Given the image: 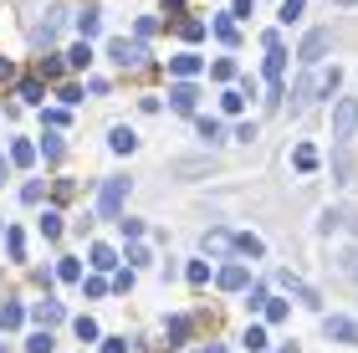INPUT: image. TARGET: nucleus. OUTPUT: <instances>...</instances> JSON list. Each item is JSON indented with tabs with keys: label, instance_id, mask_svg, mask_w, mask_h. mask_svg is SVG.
I'll return each instance as SVG.
<instances>
[{
	"label": "nucleus",
	"instance_id": "1",
	"mask_svg": "<svg viewBox=\"0 0 358 353\" xmlns=\"http://www.w3.org/2000/svg\"><path fill=\"white\" fill-rule=\"evenodd\" d=\"M353 118L358 108L353 103H338V118H333V174L348 180V149H353Z\"/></svg>",
	"mask_w": 358,
	"mask_h": 353
},
{
	"label": "nucleus",
	"instance_id": "2",
	"mask_svg": "<svg viewBox=\"0 0 358 353\" xmlns=\"http://www.w3.org/2000/svg\"><path fill=\"white\" fill-rule=\"evenodd\" d=\"M123 200H128V180H123V174L103 180V195H97V220H123Z\"/></svg>",
	"mask_w": 358,
	"mask_h": 353
},
{
	"label": "nucleus",
	"instance_id": "3",
	"mask_svg": "<svg viewBox=\"0 0 358 353\" xmlns=\"http://www.w3.org/2000/svg\"><path fill=\"white\" fill-rule=\"evenodd\" d=\"M328 46H333V31H307V41H302L297 62H302V67H317V62L328 57Z\"/></svg>",
	"mask_w": 358,
	"mask_h": 353
},
{
	"label": "nucleus",
	"instance_id": "4",
	"mask_svg": "<svg viewBox=\"0 0 358 353\" xmlns=\"http://www.w3.org/2000/svg\"><path fill=\"white\" fill-rule=\"evenodd\" d=\"M108 62H118V67H138V62H143V41L113 36V41H108Z\"/></svg>",
	"mask_w": 358,
	"mask_h": 353
},
{
	"label": "nucleus",
	"instance_id": "5",
	"mask_svg": "<svg viewBox=\"0 0 358 353\" xmlns=\"http://www.w3.org/2000/svg\"><path fill=\"white\" fill-rule=\"evenodd\" d=\"M276 282H282L287 292H292V297L302 302V308H322V297H317V292H313V287H307L302 277H292V271H276Z\"/></svg>",
	"mask_w": 358,
	"mask_h": 353
},
{
	"label": "nucleus",
	"instance_id": "6",
	"mask_svg": "<svg viewBox=\"0 0 358 353\" xmlns=\"http://www.w3.org/2000/svg\"><path fill=\"white\" fill-rule=\"evenodd\" d=\"M322 333H328V338L333 343H358V323H353V317H322Z\"/></svg>",
	"mask_w": 358,
	"mask_h": 353
},
{
	"label": "nucleus",
	"instance_id": "7",
	"mask_svg": "<svg viewBox=\"0 0 358 353\" xmlns=\"http://www.w3.org/2000/svg\"><path fill=\"white\" fill-rule=\"evenodd\" d=\"M194 98H200V92H194L189 82H174L169 87V108H174V113H194Z\"/></svg>",
	"mask_w": 358,
	"mask_h": 353
},
{
	"label": "nucleus",
	"instance_id": "8",
	"mask_svg": "<svg viewBox=\"0 0 358 353\" xmlns=\"http://www.w3.org/2000/svg\"><path fill=\"white\" fill-rule=\"evenodd\" d=\"M31 312H36V323H46V328L67 317V308H62V302H52V297H46V302H36V308H31Z\"/></svg>",
	"mask_w": 358,
	"mask_h": 353
},
{
	"label": "nucleus",
	"instance_id": "9",
	"mask_svg": "<svg viewBox=\"0 0 358 353\" xmlns=\"http://www.w3.org/2000/svg\"><path fill=\"white\" fill-rule=\"evenodd\" d=\"M215 282L225 287V292H241V287H246V282H251V271H246V266H225V271H220V277H215Z\"/></svg>",
	"mask_w": 358,
	"mask_h": 353
},
{
	"label": "nucleus",
	"instance_id": "10",
	"mask_svg": "<svg viewBox=\"0 0 358 353\" xmlns=\"http://www.w3.org/2000/svg\"><path fill=\"white\" fill-rule=\"evenodd\" d=\"M200 67H205V62H200V57H194V52H179V57L169 62V72H174V77H194V72H200Z\"/></svg>",
	"mask_w": 358,
	"mask_h": 353
},
{
	"label": "nucleus",
	"instance_id": "11",
	"mask_svg": "<svg viewBox=\"0 0 358 353\" xmlns=\"http://www.w3.org/2000/svg\"><path fill=\"white\" fill-rule=\"evenodd\" d=\"M134 143H138L134 128H113V134H108V149H113V154H134Z\"/></svg>",
	"mask_w": 358,
	"mask_h": 353
},
{
	"label": "nucleus",
	"instance_id": "12",
	"mask_svg": "<svg viewBox=\"0 0 358 353\" xmlns=\"http://www.w3.org/2000/svg\"><path fill=\"white\" fill-rule=\"evenodd\" d=\"M313 92H317V82H313V77H302V82L292 87V113H302V108L313 103Z\"/></svg>",
	"mask_w": 358,
	"mask_h": 353
},
{
	"label": "nucleus",
	"instance_id": "13",
	"mask_svg": "<svg viewBox=\"0 0 358 353\" xmlns=\"http://www.w3.org/2000/svg\"><path fill=\"white\" fill-rule=\"evenodd\" d=\"M231 246H236V236H231V231H210V236H205V251H210V256H225Z\"/></svg>",
	"mask_w": 358,
	"mask_h": 353
},
{
	"label": "nucleus",
	"instance_id": "14",
	"mask_svg": "<svg viewBox=\"0 0 358 353\" xmlns=\"http://www.w3.org/2000/svg\"><path fill=\"white\" fill-rule=\"evenodd\" d=\"M77 31H83V36L92 41L97 31H103V10H83V15H77Z\"/></svg>",
	"mask_w": 358,
	"mask_h": 353
},
{
	"label": "nucleus",
	"instance_id": "15",
	"mask_svg": "<svg viewBox=\"0 0 358 353\" xmlns=\"http://www.w3.org/2000/svg\"><path fill=\"white\" fill-rule=\"evenodd\" d=\"M57 31H62V15L46 10V21H36V41H57Z\"/></svg>",
	"mask_w": 358,
	"mask_h": 353
},
{
	"label": "nucleus",
	"instance_id": "16",
	"mask_svg": "<svg viewBox=\"0 0 358 353\" xmlns=\"http://www.w3.org/2000/svg\"><path fill=\"white\" fill-rule=\"evenodd\" d=\"M292 164H297L302 174H307V169H317V149H313V143H297V154H292Z\"/></svg>",
	"mask_w": 358,
	"mask_h": 353
},
{
	"label": "nucleus",
	"instance_id": "17",
	"mask_svg": "<svg viewBox=\"0 0 358 353\" xmlns=\"http://www.w3.org/2000/svg\"><path fill=\"white\" fill-rule=\"evenodd\" d=\"M36 226H41V236H46V240H57V236H62V215H57V210H46Z\"/></svg>",
	"mask_w": 358,
	"mask_h": 353
},
{
	"label": "nucleus",
	"instance_id": "18",
	"mask_svg": "<svg viewBox=\"0 0 358 353\" xmlns=\"http://www.w3.org/2000/svg\"><path fill=\"white\" fill-rule=\"evenodd\" d=\"M26 323V312L15 308V302H6V308H0V328H21Z\"/></svg>",
	"mask_w": 358,
	"mask_h": 353
},
{
	"label": "nucleus",
	"instance_id": "19",
	"mask_svg": "<svg viewBox=\"0 0 358 353\" xmlns=\"http://www.w3.org/2000/svg\"><path fill=\"white\" fill-rule=\"evenodd\" d=\"M87 62H92V46H87V41H83V46H72V52H67V67H77V72H83Z\"/></svg>",
	"mask_w": 358,
	"mask_h": 353
},
{
	"label": "nucleus",
	"instance_id": "20",
	"mask_svg": "<svg viewBox=\"0 0 358 353\" xmlns=\"http://www.w3.org/2000/svg\"><path fill=\"white\" fill-rule=\"evenodd\" d=\"M236 251L241 256H262L266 246H262V236H236Z\"/></svg>",
	"mask_w": 358,
	"mask_h": 353
},
{
	"label": "nucleus",
	"instance_id": "21",
	"mask_svg": "<svg viewBox=\"0 0 358 353\" xmlns=\"http://www.w3.org/2000/svg\"><path fill=\"white\" fill-rule=\"evenodd\" d=\"M200 138H205V143H215V138H225V128H220V118H200Z\"/></svg>",
	"mask_w": 358,
	"mask_h": 353
},
{
	"label": "nucleus",
	"instance_id": "22",
	"mask_svg": "<svg viewBox=\"0 0 358 353\" xmlns=\"http://www.w3.org/2000/svg\"><path fill=\"white\" fill-rule=\"evenodd\" d=\"M241 343H246L251 353H262V348H266V328H256V323H251V328H246V338H241Z\"/></svg>",
	"mask_w": 358,
	"mask_h": 353
},
{
	"label": "nucleus",
	"instance_id": "23",
	"mask_svg": "<svg viewBox=\"0 0 358 353\" xmlns=\"http://www.w3.org/2000/svg\"><path fill=\"white\" fill-rule=\"evenodd\" d=\"M36 72L46 77V82H57V77H62V62H57V57H41V62H36Z\"/></svg>",
	"mask_w": 358,
	"mask_h": 353
},
{
	"label": "nucleus",
	"instance_id": "24",
	"mask_svg": "<svg viewBox=\"0 0 358 353\" xmlns=\"http://www.w3.org/2000/svg\"><path fill=\"white\" fill-rule=\"evenodd\" d=\"M92 266H97V271H108V266H118V256H113L108 246H92Z\"/></svg>",
	"mask_w": 358,
	"mask_h": 353
},
{
	"label": "nucleus",
	"instance_id": "25",
	"mask_svg": "<svg viewBox=\"0 0 358 353\" xmlns=\"http://www.w3.org/2000/svg\"><path fill=\"white\" fill-rule=\"evenodd\" d=\"M26 353H52V333H31V338H26Z\"/></svg>",
	"mask_w": 358,
	"mask_h": 353
},
{
	"label": "nucleus",
	"instance_id": "26",
	"mask_svg": "<svg viewBox=\"0 0 358 353\" xmlns=\"http://www.w3.org/2000/svg\"><path fill=\"white\" fill-rule=\"evenodd\" d=\"M41 154H46V159H62V138L52 134V128H46V134H41Z\"/></svg>",
	"mask_w": 358,
	"mask_h": 353
},
{
	"label": "nucleus",
	"instance_id": "27",
	"mask_svg": "<svg viewBox=\"0 0 358 353\" xmlns=\"http://www.w3.org/2000/svg\"><path fill=\"white\" fill-rule=\"evenodd\" d=\"M179 36H185V41H200V36H205V21H179Z\"/></svg>",
	"mask_w": 358,
	"mask_h": 353
},
{
	"label": "nucleus",
	"instance_id": "28",
	"mask_svg": "<svg viewBox=\"0 0 358 353\" xmlns=\"http://www.w3.org/2000/svg\"><path fill=\"white\" fill-rule=\"evenodd\" d=\"M72 328H77V338H83V343H92V338H97V323H92V317H77Z\"/></svg>",
	"mask_w": 358,
	"mask_h": 353
},
{
	"label": "nucleus",
	"instance_id": "29",
	"mask_svg": "<svg viewBox=\"0 0 358 353\" xmlns=\"http://www.w3.org/2000/svg\"><path fill=\"white\" fill-rule=\"evenodd\" d=\"M41 195H46V185H41V180H31V185L21 189V200H26V205H41Z\"/></svg>",
	"mask_w": 358,
	"mask_h": 353
},
{
	"label": "nucleus",
	"instance_id": "30",
	"mask_svg": "<svg viewBox=\"0 0 358 353\" xmlns=\"http://www.w3.org/2000/svg\"><path fill=\"white\" fill-rule=\"evenodd\" d=\"M338 266H343V277L358 282V251H343V256H338Z\"/></svg>",
	"mask_w": 358,
	"mask_h": 353
},
{
	"label": "nucleus",
	"instance_id": "31",
	"mask_svg": "<svg viewBox=\"0 0 358 353\" xmlns=\"http://www.w3.org/2000/svg\"><path fill=\"white\" fill-rule=\"evenodd\" d=\"M220 108H225V113H241V108H246V92H225Z\"/></svg>",
	"mask_w": 358,
	"mask_h": 353
},
{
	"label": "nucleus",
	"instance_id": "32",
	"mask_svg": "<svg viewBox=\"0 0 358 353\" xmlns=\"http://www.w3.org/2000/svg\"><path fill=\"white\" fill-rule=\"evenodd\" d=\"M210 77H215V82H231V77H236V62H215V67H210Z\"/></svg>",
	"mask_w": 358,
	"mask_h": 353
},
{
	"label": "nucleus",
	"instance_id": "33",
	"mask_svg": "<svg viewBox=\"0 0 358 353\" xmlns=\"http://www.w3.org/2000/svg\"><path fill=\"white\" fill-rule=\"evenodd\" d=\"M10 159H15V164H31V159H36V149H31V143H10Z\"/></svg>",
	"mask_w": 358,
	"mask_h": 353
},
{
	"label": "nucleus",
	"instance_id": "34",
	"mask_svg": "<svg viewBox=\"0 0 358 353\" xmlns=\"http://www.w3.org/2000/svg\"><path fill=\"white\" fill-rule=\"evenodd\" d=\"M57 277H62V282H77V277H83V266H77V261H72V256H67V261H62V266H57Z\"/></svg>",
	"mask_w": 358,
	"mask_h": 353
},
{
	"label": "nucleus",
	"instance_id": "35",
	"mask_svg": "<svg viewBox=\"0 0 358 353\" xmlns=\"http://www.w3.org/2000/svg\"><path fill=\"white\" fill-rule=\"evenodd\" d=\"M302 6H307V0H282V21L292 26V21H297V15H302Z\"/></svg>",
	"mask_w": 358,
	"mask_h": 353
},
{
	"label": "nucleus",
	"instance_id": "36",
	"mask_svg": "<svg viewBox=\"0 0 358 353\" xmlns=\"http://www.w3.org/2000/svg\"><path fill=\"white\" fill-rule=\"evenodd\" d=\"M189 282L205 287V282H210V266H205V261H189Z\"/></svg>",
	"mask_w": 358,
	"mask_h": 353
},
{
	"label": "nucleus",
	"instance_id": "37",
	"mask_svg": "<svg viewBox=\"0 0 358 353\" xmlns=\"http://www.w3.org/2000/svg\"><path fill=\"white\" fill-rule=\"evenodd\" d=\"M108 292V282H97V277H83V297H103Z\"/></svg>",
	"mask_w": 358,
	"mask_h": 353
},
{
	"label": "nucleus",
	"instance_id": "38",
	"mask_svg": "<svg viewBox=\"0 0 358 353\" xmlns=\"http://www.w3.org/2000/svg\"><path fill=\"white\" fill-rule=\"evenodd\" d=\"M185 333H189V317H174V323H169V343H179Z\"/></svg>",
	"mask_w": 358,
	"mask_h": 353
},
{
	"label": "nucleus",
	"instance_id": "39",
	"mask_svg": "<svg viewBox=\"0 0 358 353\" xmlns=\"http://www.w3.org/2000/svg\"><path fill=\"white\" fill-rule=\"evenodd\" d=\"M215 36H220V41H236V21H225V15H220V21H215Z\"/></svg>",
	"mask_w": 358,
	"mask_h": 353
},
{
	"label": "nucleus",
	"instance_id": "40",
	"mask_svg": "<svg viewBox=\"0 0 358 353\" xmlns=\"http://www.w3.org/2000/svg\"><path fill=\"white\" fill-rule=\"evenodd\" d=\"M21 103H41V82H21Z\"/></svg>",
	"mask_w": 358,
	"mask_h": 353
},
{
	"label": "nucleus",
	"instance_id": "41",
	"mask_svg": "<svg viewBox=\"0 0 358 353\" xmlns=\"http://www.w3.org/2000/svg\"><path fill=\"white\" fill-rule=\"evenodd\" d=\"M118 226H123L128 240H138V236H143V220H118Z\"/></svg>",
	"mask_w": 358,
	"mask_h": 353
},
{
	"label": "nucleus",
	"instance_id": "42",
	"mask_svg": "<svg viewBox=\"0 0 358 353\" xmlns=\"http://www.w3.org/2000/svg\"><path fill=\"white\" fill-rule=\"evenodd\" d=\"M103 353H123V338H108V343H103Z\"/></svg>",
	"mask_w": 358,
	"mask_h": 353
},
{
	"label": "nucleus",
	"instance_id": "43",
	"mask_svg": "<svg viewBox=\"0 0 358 353\" xmlns=\"http://www.w3.org/2000/svg\"><path fill=\"white\" fill-rule=\"evenodd\" d=\"M194 353H225V348H220V343H210V348H194Z\"/></svg>",
	"mask_w": 358,
	"mask_h": 353
},
{
	"label": "nucleus",
	"instance_id": "44",
	"mask_svg": "<svg viewBox=\"0 0 358 353\" xmlns=\"http://www.w3.org/2000/svg\"><path fill=\"white\" fill-rule=\"evenodd\" d=\"M0 185H6V154H0Z\"/></svg>",
	"mask_w": 358,
	"mask_h": 353
},
{
	"label": "nucleus",
	"instance_id": "45",
	"mask_svg": "<svg viewBox=\"0 0 358 353\" xmlns=\"http://www.w3.org/2000/svg\"><path fill=\"white\" fill-rule=\"evenodd\" d=\"M338 6H353V0H338Z\"/></svg>",
	"mask_w": 358,
	"mask_h": 353
},
{
	"label": "nucleus",
	"instance_id": "46",
	"mask_svg": "<svg viewBox=\"0 0 358 353\" xmlns=\"http://www.w3.org/2000/svg\"><path fill=\"white\" fill-rule=\"evenodd\" d=\"M282 353H297V348H282Z\"/></svg>",
	"mask_w": 358,
	"mask_h": 353
},
{
	"label": "nucleus",
	"instance_id": "47",
	"mask_svg": "<svg viewBox=\"0 0 358 353\" xmlns=\"http://www.w3.org/2000/svg\"><path fill=\"white\" fill-rule=\"evenodd\" d=\"M0 353H6V348H0Z\"/></svg>",
	"mask_w": 358,
	"mask_h": 353
}]
</instances>
